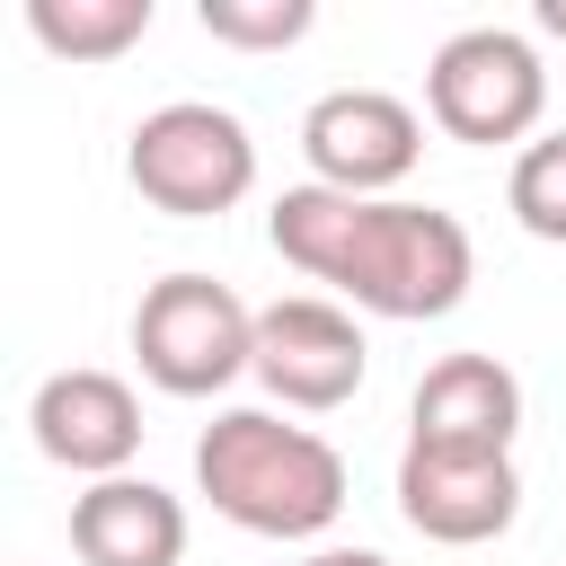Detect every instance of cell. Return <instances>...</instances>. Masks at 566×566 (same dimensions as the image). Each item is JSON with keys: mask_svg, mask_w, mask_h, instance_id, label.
<instances>
[{"mask_svg": "<svg viewBox=\"0 0 566 566\" xmlns=\"http://www.w3.org/2000/svg\"><path fill=\"white\" fill-rule=\"evenodd\" d=\"M301 159H310V186H336V195L380 203L389 186L416 177L424 124H416V106L389 97V88H327V97L301 115Z\"/></svg>", "mask_w": 566, "mask_h": 566, "instance_id": "7", "label": "cell"}, {"mask_svg": "<svg viewBox=\"0 0 566 566\" xmlns=\"http://www.w3.org/2000/svg\"><path fill=\"white\" fill-rule=\"evenodd\" d=\"M71 557L80 566H177L186 557V504L150 478H97L71 495Z\"/></svg>", "mask_w": 566, "mask_h": 566, "instance_id": "11", "label": "cell"}, {"mask_svg": "<svg viewBox=\"0 0 566 566\" xmlns=\"http://www.w3.org/2000/svg\"><path fill=\"white\" fill-rule=\"evenodd\" d=\"M195 27L212 44H239V53H283L318 27L310 0H195Z\"/></svg>", "mask_w": 566, "mask_h": 566, "instance_id": "14", "label": "cell"}, {"mask_svg": "<svg viewBox=\"0 0 566 566\" xmlns=\"http://www.w3.org/2000/svg\"><path fill=\"white\" fill-rule=\"evenodd\" d=\"M124 177L168 221H221L230 203L256 195V133L212 97H168L133 124Z\"/></svg>", "mask_w": 566, "mask_h": 566, "instance_id": "3", "label": "cell"}, {"mask_svg": "<svg viewBox=\"0 0 566 566\" xmlns=\"http://www.w3.org/2000/svg\"><path fill=\"white\" fill-rule=\"evenodd\" d=\"M292 566H389L380 548H310V557H292Z\"/></svg>", "mask_w": 566, "mask_h": 566, "instance_id": "15", "label": "cell"}, {"mask_svg": "<svg viewBox=\"0 0 566 566\" xmlns=\"http://www.w3.org/2000/svg\"><path fill=\"white\" fill-rule=\"evenodd\" d=\"M371 371V345H363V318L345 301H318V292H283L256 310V380L274 407L292 416H327L363 389Z\"/></svg>", "mask_w": 566, "mask_h": 566, "instance_id": "6", "label": "cell"}, {"mask_svg": "<svg viewBox=\"0 0 566 566\" xmlns=\"http://www.w3.org/2000/svg\"><path fill=\"white\" fill-rule=\"evenodd\" d=\"M150 0H27V35L53 62H115L150 35Z\"/></svg>", "mask_w": 566, "mask_h": 566, "instance_id": "12", "label": "cell"}, {"mask_svg": "<svg viewBox=\"0 0 566 566\" xmlns=\"http://www.w3.org/2000/svg\"><path fill=\"white\" fill-rule=\"evenodd\" d=\"M504 203L531 239L566 248V133H539L513 150V177H504Z\"/></svg>", "mask_w": 566, "mask_h": 566, "instance_id": "13", "label": "cell"}, {"mask_svg": "<svg viewBox=\"0 0 566 566\" xmlns=\"http://www.w3.org/2000/svg\"><path fill=\"white\" fill-rule=\"evenodd\" d=\"M398 513L433 548H486L522 522V469L513 451H442L407 442L398 451Z\"/></svg>", "mask_w": 566, "mask_h": 566, "instance_id": "8", "label": "cell"}, {"mask_svg": "<svg viewBox=\"0 0 566 566\" xmlns=\"http://www.w3.org/2000/svg\"><path fill=\"white\" fill-rule=\"evenodd\" d=\"M265 239L310 283H336L371 318H451L478 283V248L460 212L407 203V195H336V186H283L265 212Z\"/></svg>", "mask_w": 566, "mask_h": 566, "instance_id": "1", "label": "cell"}, {"mask_svg": "<svg viewBox=\"0 0 566 566\" xmlns=\"http://www.w3.org/2000/svg\"><path fill=\"white\" fill-rule=\"evenodd\" d=\"M522 433V380L495 354H442L407 398V442L442 451H513Z\"/></svg>", "mask_w": 566, "mask_h": 566, "instance_id": "10", "label": "cell"}, {"mask_svg": "<svg viewBox=\"0 0 566 566\" xmlns=\"http://www.w3.org/2000/svg\"><path fill=\"white\" fill-rule=\"evenodd\" d=\"M539 35H566V0H539Z\"/></svg>", "mask_w": 566, "mask_h": 566, "instance_id": "16", "label": "cell"}, {"mask_svg": "<svg viewBox=\"0 0 566 566\" xmlns=\"http://www.w3.org/2000/svg\"><path fill=\"white\" fill-rule=\"evenodd\" d=\"M424 115L451 142H469V150L531 142L539 115H548L539 44L513 35V27H460V35H442L433 62H424Z\"/></svg>", "mask_w": 566, "mask_h": 566, "instance_id": "5", "label": "cell"}, {"mask_svg": "<svg viewBox=\"0 0 566 566\" xmlns=\"http://www.w3.org/2000/svg\"><path fill=\"white\" fill-rule=\"evenodd\" d=\"M133 363L168 398H221L230 380L256 371V310L221 274L177 265L133 301Z\"/></svg>", "mask_w": 566, "mask_h": 566, "instance_id": "4", "label": "cell"}, {"mask_svg": "<svg viewBox=\"0 0 566 566\" xmlns=\"http://www.w3.org/2000/svg\"><path fill=\"white\" fill-rule=\"evenodd\" d=\"M195 486L248 539H318L345 513V451L283 407H221L195 433Z\"/></svg>", "mask_w": 566, "mask_h": 566, "instance_id": "2", "label": "cell"}, {"mask_svg": "<svg viewBox=\"0 0 566 566\" xmlns=\"http://www.w3.org/2000/svg\"><path fill=\"white\" fill-rule=\"evenodd\" d=\"M27 424H35V451L53 460V469H71V478H124L133 469V451H142V398H133V380H115V371H53L35 398H27Z\"/></svg>", "mask_w": 566, "mask_h": 566, "instance_id": "9", "label": "cell"}]
</instances>
